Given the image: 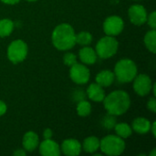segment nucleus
<instances>
[{
  "label": "nucleus",
  "mask_w": 156,
  "mask_h": 156,
  "mask_svg": "<svg viewBox=\"0 0 156 156\" xmlns=\"http://www.w3.org/2000/svg\"><path fill=\"white\" fill-rule=\"evenodd\" d=\"M6 112V105L4 101H0V116L4 115Z\"/></svg>",
  "instance_id": "obj_29"
},
{
  "label": "nucleus",
  "mask_w": 156,
  "mask_h": 156,
  "mask_svg": "<svg viewBox=\"0 0 156 156\" xmlns=\"http://www.w3.org/2000/svg\"><path fill=\"white\" fill-rule=\"evenodd\" d=\"M80 60L85 64H94L97 60V54L96 51L90 48V47H84L80 50Z\"/></svg>",
  "instance_id": "obj_15"
},
{
  "label": "nucleus",
  "mask_w": 156,
  "mask_h": 156,
  "mask_svg": "<svg viewBox=\"0 0 156 156\" xmlns=\"http://www.w3.org/2000/svg\"><path fill=\"white\" fill-rule=\"evenodd\" d=\"M70 79L78 84H85L90 80V70L82 64H74L69 70Z\"/></svg>",
  "instance_id": "obj_8"
},
{
  "label": "nucleus",
  "mask_w": 156,
  "mask_h": 156,
  "mask_svg": "<svg viewBox=\"0 0 156 156\" xmlns=\"http://www.w3.org/2000/svg\"><path fill=\"white\" fill-rule=\"evenodd\" d=\"M115 132L121 138H128L132 135L133 130L127 123H118L114 126Z\"/></svg>",
  "instance_id": "obj_21"
},
{
  "label": "nucleus",
  "mask_w": 156,
  "mask_h": 156,
  "mask_svg": "<svg viewBox=\"0 0 156 156\" xmlns=\"http://www.w3.org/2000/svg\"><path fill=\"white\" fill-rule=\"evenodd\" d=\"M100 148L107 155H120L125 149V143L120 136L108 135L100 141Z\"/></svg>",
  "instance_id": "obj_4"
},
{
  "label": "nucleus",
  "mask_w": 156,
  "mask_h": 156,
  "mask_svg": "<svg viewBox=\"0 0 156 156\" xmlns=\"http://www.w3.org/2000/svg\"><path fill=\"white\" fill-rule=\"evenodd\" d=\"M74 98H75L76 100H80V101L84 100L85 94L81 91V90H76L75 95H74Z\"/></svg>",
  "instance_id": "obj_28"
},
{
  "label": "nucleus",
  "mask_w": 156,
  "mask_h": 156,
  "mask_svg": "<svg viewBox=\"0 0 156 156\" xmlns=\"http://www.w3.org/2000/svg\"><path fill=\"white\" fill-rule=\"evenodd\" d=\"M13 154L17 156H25L26 155V152H25V150H23V149H19V150H16V152H14Z\"/></svg>",
  "instance_id": "obj_31"
},
{
  "label": "nucleus",
  "mask_w": 156,
  "mask_h": 156,
  "mask_svg": "<svg viewBox=\"0 0 156 156\" xmlns=\"http://www.w3.org/2000/svg\"><path fill=\"white\" fill-rule=\"evenodd\" d=\"M104 107L110 114L122 115L125 113L131 105L130 96L123 90H115L104 98Z\"/></svg>",
  "instance_id": "obj_1"
},
{
  "label": "nucleus",
  "mask_w": 156,
  "mask_h": 156,
  "mask_svg": "<svg viewBox=\"0 0 156 156\" xmlns=\"http://www.w3.org/2000/svg\"><path fill=\"white\" fill-rule=\"evenodd\" d=\"M27 1H29V2H34V1H37V0H27Z\"/></svg>",
  "instance_id": "obj_36"
},
{
  "label": "nucleus",
  "mask_w": 156,
  "mask_h": 156,
  "mask_svg": "<svg viewBox=\"0 0 156 156\" xmlns=\"http://www.w3.org/2000/svg\"><path fill=\"white\" fill-rule=\"evenodd\" d=\"M1 1L5 4H7V5H15V4L18 3L20 0H1Z\"/></svg>",
  "instance_id": "obj_32"
},
{
  "label": "nucleus",
  "mask_w": 156,
  "mask_h": 156,
  "mask_svg": "<svg viewBox=\"0 0 156 156\" xmlns=\"http://www.w3.org/2000/svg\"><path fill=\"white\" fill-rule=\"evenodd\" d=\"M100 148V140L95 136L88 137L83 142V149L85 152L93 154Z\"/></svg>",
  "instance_id": "obj_18"
},
{
  "label": "nucleus",
  "mask_w": 156,
  "mask_h": 156,
  "mask_svg": "<svg viewBox=\"0 0 156 156\" xmlns=\"http://www.w3.org/2000/svg\"><path fill=\"white\" fill-rule=\"evenodd\" d=\"M75 32L73 27L69 24H60L55 27L52 33V43L59 50H68L74 47Z\"/></svg>",
  "instance_id": "obj_2"
},
{
  "label": "nucleus",
  "mask_w": 156,
  "mask_h": 156,
  "mask_svg": "<svg viewBox=\"0 0 156 156\" xmlns=\"http://www.w3.org/2000/svg\"><path fill=\"white\" fill-rule=\"evenodd\" d=\"M14 29V23L10 19H2L0 20V37L9 36Z\"/></svg>",
  "instance_id": "obj_20"
},
{
  "label": "nucleus",
  "mask_w": 156,
  "mask_h": 156,
  "mask_svg": "<svg viewBox=\"0 0 156 156\" xmlns=\"http://www.w3.org/2000/svg\"><path fill=\"white\" fill-rule=\"evenodd\" d=\"M88 97L93 101H102L105 98V92L98 83H91L87 89Z\"/></svg>",
  "instance_id": "obj_13"
},
{
  "label": "nucleus",
  "mask_w": 156,
  "mask_h": 156,
  "mask_svg": "<svg viewBox=\"0 0 156 156\" xmlns=\"http://www.w3.org/2000/svg\"><path fill=\"white\" fill-rule=\"evenodd\" d=\"M151 122L145 118H137L133 122V129L139 134H145L151 130Z\"/></svg>",
  "instance_id": "obj_16"
},
{
  "label": "nucleus",
  "mask_w": 156,
  "mask_h": 156,
  "mask_svg": "<svg viewBox=\"0 0 156 156\" xmlns=\"http://www.w3.org/2000/svg\"><path fill=\"white\" fill-rule=\"evenodd\" d=\"M91 112V105L89 101H80L78 105H77V112L80 116L85 117L88 116Z\"/></svg>",
  "instance_id": "obj_23"
},
{
  "label": "nucleus",
  "mask_w": 156,
  "mask_h": 156,
  "mask_svg": "<svg viewBox=\"0 0 156 156\" xmlns=\"http://www.w3.org/2000/svg\"><path fill=\"white\" fill-rule=\"evenodd\" d=\"M149 24V26L153 28V29H155L156 27V13L155 11L152 12L150 14L149 16H147V20H146Z\"/></svg>",
  "instance_id": "obj_26"
},
{
  "label": "nucleus",
  "mask_w": 156,
  "mask_h": 156,
  "mask_svg": "<svg viewBox=\"0 0 156 156\" xmlns=\"http://www.w3.org/2000/svg\"><path fill=\"white\" fill-rule=\"evenodd\" d=\"M38 144H39L38 136L34 132H27L23 137V141H22L23 147L25 150L28 152H32L35 149H37Z\"/></svg>",
  "instance_id": "obj_14"
},
{
  "label": "nucleus",
  "mask_w": 156,
  "mask_h": 156,
  "mask_svg": "<svg viewBox=\"0 0 156 156\" xmlns=\"http://www.w3.org/2000/svg\"><path fill=\"white\" fill-rule=\"evenodd\" d=\"M114 73L111 70H102L96 76V83L101 87H109L114 80Z\"/></svg>",
  "instance_id": "obj_17"
},
{
  "label": "nucleus",
  "mask_w": 156,
  "mask_h": 156,
  "mask_svg": "<svg viewBox=\"0 0 156 156\" xmlns=\"http://www.w3.org/2000/svg\"><path fill=\"white\" fill-rule=\"evenodd\" d=\"M27 55V46L22 40L13 41L7 48V58L13 63L23 61Z\"/></svg>",
  "instance_id": "obj_6"
},
{
  "label": "nucleus",
  "mask_w": 156,
  "mask_h": 156,
  "mask_svg": "<svg viewBox=\"0 0 156 156\" xmlns=\"http://www.w3.org/2000/svg\"><path fill=\"white\" fill-rule=\"evenodd\" d=\"M75 41L81 46H88L92 41V36L87 31H82L75 36Z\"/></svg>",
  "instance_id": "obj_22"
},
{
  "label": "nucleus",
  "mask_w": 156,
  "mask_h": 156,
  "mask_svg": "<svg viewBox=\"0 0 156 156\" xmlns=\"http://www.w3.org/2000/svg\"><path fill=\"white\" fill-rule=\"evenodd\" d=\"M124 27L123 20L118 16H111L107 17L103 23V30L107 36H116L122 33Z\"/></svg>",
  "instance_id": "obj_7"
},
{
  "label": "nucleus",
  "mask_w": 156,
  "mask_h": 156,
  "mask_svg": "<svg viewBox=\"0 0 156 156\" xmlns=\"http://www.w3.org/2000/svg\"><path fill=\"white\" fill-rule=\"evenodd\" d=\"M133 89L135 92L140 96H146L152 90V80L146 74L136 75L133 82Z\"/></svg>",
  "instance_id": "obj_9"
},
{
  "label": "nucleus",
  "mask_w": 156,
  "mask_h": 156,
  "mask_svg": "<svg viewBox=\"0 0 156 156\" xmlns=\"http://www.w3.org/2000/svg\"><path fill=\"white\" fill-rule=\"evenodd\" d=\"M118 45V41L113 37H104L101 38L96 45V54L101 58H109L116 54Z\"/></svg>",
  "instance_id": "obj_5"
},
{
  "label": "nucleus",
  "mask_w": 156,
  "mask_h": 156,
  "mask_svg": "<svg viewBox=\"0 0 156 156\" xmlns=\"http://www.w3.org/2000/svg\"><path fill=\"white\" fill-rule=\"evenodd\" d=\"M147 108L152 112H156V100L154 97H151L147 102Z\"/></svg>",
  "instance_id": "obj_27"
},
{
  "label": "nucleus",
  "mask_w": 156,
  "mask_h": 156,
  "mask_svg": "<svg viewBox=\"0 0 156 156\" xmlns=\"http://www.w3.org/2000/svg\"><path fill=\"white\" fill-rule=\"evenodd\" d=\"M150 155H152V156H155V149H154V151L151 153V154Z\"/></svg>",
  "instance_id": "obj_35"
},
{
  "label": "nucleus",
  "mask_w": 156,
  "mask_h": 156,
  "mask_svg": "<svg viewBox=\"0 0 156 156\" xmlns=\"http://www.w3.org/2000/svg\"><path fill=\"white\" fill-rule=\"evenodd\" d=\"M39 153L44 156H58L60 154V149L56 142L45 139L39 145Z\"/></svg>",
  "instance_id": "obj_11"
},
{
  "label": "nucleus",
  "mask_w": 156,
  "mask_h": 156,
  "mask_svg": "<svg viewBox=\"0 0 156 156\" xmlns=\"http://www.w3.org/2000/svg\"><path fill=\"white\" fill-rule=\"evenodd\" d=\"M62 152L68 156H77L81 152V144L75 139H67L62 143Z\"/></svg>",
  "instance_id": "obj_12"
},
{
  "label": "nucleus",
  "mask_w": 156,
  "mask_h": 156,
  "mask_svg": "<svg viewBox=\"0 0 156 156\" xmlns=\"http://www.w3.org/2000/svg\"><path fill=\"white\" fill-rule=\"evenodd\" d=\"M43 136H44L45 139H50L52 137V131L50 129H46L44 131Z\"/></svg>",
  "instance_id": "obj_30"
},
{
  "label": "nucleus",
  "mask_w": 156,
  "mask_h": 156,
  "mask_svg": "<svg viewBox=\"0 0 156 156\" xmlns=\"http://www.w3.org/2000/svg\"><path fill=\"white\" fill-rule=\"evenodd\" d=\"M129 18L131 22L136 26L144 25L147 20V12L145 8L141 5H133L128 11Z\"/></svg>",
  "instance_id": "obj_10"
},
{
  "label": "nucleus",
  "mask_w": 156,
  "mask_h": 156,
  "mask_svg": "<svg viewBox=\"0 0 156 156\" xmlns=\"http://www.w3.org/2000/svg\"><path fill=\"white\" fill-rule=\"evenodd\" d=\"M153 88H154V95H156V86H155V84L153 86Z\"/></svg>",
  "instance_id": "obj_34"
},
{
  "label": "nucleus",
  "mask_w": 156,
  "mask_h": 156,
  "mask_svg": "<svg viewBox=\"0 0 156 156\" xmlns=\"http://www.w3.org/2000/svg\"><path fill=\"white\" fill-rule=\"evenodd\" d=\"M116 124V118H115V115H112V114H107L106 116L103 117V119L101 120V125L105 128V129H108V130H111L112 128H114Z\"/></svg>",
  "instance_id": "obj_24"
},
{
  "label": "nucleus",
  "mask_w": 156,
  "mask_h": 156,
  "mask_svg": "<svg viewBox=\"0 0 156 156\" xmlns=\"http://www.w3.org/2000/svg\"><path fill=\"white\" fill-rule=\"evenodd\" d=\"M63 61H64L65 65L71 67L77 63V57L73 53H66L63 57Z\"/></svg>",
  "instance_id": "obj_25"
},
{
  "label": "nucleus",
  "mask_w": 156,
  "mask_h": 156,
  "mask_svg": "<svg viewBox=\"0 0 156 156\" xmlns=\"http://www.w3.org/2000/svg\"><path fill=\"white\" fill-rule=\"evenodd\" d=\"M137 75V67L135 63L129 58H124L117 62L114 68V76L121 83L131 82Z\"/></svg>",
  "instance_id": "obj_3"
},
{
  "label": "nucleus",
  "mask_w": 156,
  "mask_h": 156,
  "mask_svg": "<svg viewBox=\"0 0 156 156\" xmlns=\"http://www.w3.org/2000/svg\"><path fill=\"white\" fill-rule=\"evenodd\" d=\"M155 126H156V123L155 122H153V124L151 125V129H152V131H153V135L155 137L156 136V133H155Z\"/></svg>",
  "instance_id": "obj_33"
},
{
  "label": "nucleus",
  "mask_w": 156,
  "mask_h": 156,
  "mask_svg": "<svg viewBox=\"0 0 156 156\" xmlns=\"http://www.w3.org/2000/svg\"><path fill=\"white\" fill-rule=\"evenodd\" d=\"M144 43L146 48L152 52H156V32L155 29H152L148 31L144 37Z\"/></svg>",
  "instance_id": "obj_19"
}]
</instances>
